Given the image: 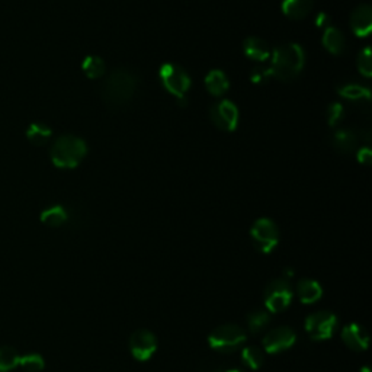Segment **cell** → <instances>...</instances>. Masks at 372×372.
<instances>
[{
  "label": "cell",
  "mask_w": 372,
  "mask_h": 372,
  "mask_svg": "<svg viewBox=\"0 0 372 372\" xmlns=\"http://www.w3.org/2000/svg\"><path fill=\"white\" fill-rule=\"evenodd\" d=\"M315 25L317 28H322V29H327L329 27H332V20L329 17L327 13L320 12L315 17Z\"/></svg>",
  "instance_id": "4dcf8cb0"
},
{
  "label": "cell",
  "mask_w": 372,
  "mask_h": 372,
  "mask_svg": "<svg viewBox=\"0 0 372 372\" xmlns=\"http://www.w3.org/2000/svg\"><path fill=\"white\" fill-rule=\"evenodd\" d=\"M20 365L27 372H41L45 366V362H44V358L38 355V353H31V355L21 357Z\"/></svg>",
  "instance_id": "4316f807"
},
{
  "label": "cell",
  "mask_w": 372,
  "mask_h": 372,
  "mask_svg": "<svg viewBox=\"0 0 372 372\" xmlns=\"http://www.w3.org/2000/svg\"><path fill=\"white\" fill-rule=\"evenodd\" d=\"M228 79L221 70H212L205 77V87L212 96H221L228 91Z\"/></svg>",
  "instance_id": "d6986e66"
},
{
  "label": "cell",
  "mask_w": 372,
  "mask_h": 372,
  "mask_svg": "<svg viewBox=\"0 0 372 372\" xmlns=\"http://www.w3.org/2000/svg\"><path fill=\"white\" fill-rule=\"evenodd\" d=\"M243 50H244V54L255 61H265L271 56V48L267 44V41H263L256 37L247 38L243 44Z\"/></svg>",
  "instance_id": "e0dca14e"
},
{
  "label": "cell",
  "mask_w": 372,
  "mask_h": 372,
  "mask_svg": "<svg viewBox=\"0 0 372 372\" xmlns=\"http://www.w3.org/2000/svg\"><path fill=\"white\" fill-rule=\"evenodd\" d=\"M87 154L84 140L76 135H61L51 147V162L60 169H75Z\"/></svg>",
  "instance_id": "3957f363"
},
{
  "label": "cell",
  "mask_w": 372,
  "mask_h": 372,
  "mask_svg": "<svg viewBox=\"0 0 372 372\" xmlns=\"http://www.w3.org/2000/svg\"><path fill=\"white\" fill-rule=\"evenodd\" d=\"M297 295L301 303L313 304L322 298L323 288L320 283L314 279H301L297 283Z\"/></svg>",
  "instance_id": "9a60e30c"
},
{
  "label": "cell",
  "mask_w": 372,
  "mask_h": 372,
  "mask_svg": "<svg viewBox=\"0 0 372 372\" xmlns=\"http://www.w3.org/2000/svg\"><path fill=\"white\" fill-rule=\"evenodd\" d=\"M21 355L13 348H0V372H9L20 365Z\"/></svg>",
  "instance_id": "484cf974"
},
{
  "label": "cell",
  "mask_w": 372,
  "mask_h": 372,
  "mask_svg": "<svg viewBox=\"0 0 372 372\" xmlns=\"http://www.w3.org/2000/svg\"><path fill=\"white\" fill-rule=\"evenodd\" d=\"M269 323H271V315L268 311L255 310L247 314V327H249V330L253 334L262 332Z\"/></svg>",
  "instance_id": "cb8c5ba5"
},
{
  "label": "cell",
  "mask_w": 372,
  "mask_h": 372,
  "mask_svg": "<svg viewBox=\"0 0 372 372\" xmlns=\"http://www.w3.org/2000/svg\"><path fill=\"white\" fill-rule=\"evenodd\" d=\"M304 50L295 43H287L276 47L272 54V66L269 67L272 77L281 82H292L298 77L304 67Z\"/></svg>",
  "instance_id": "7a4b0ae2"
},
{
  "label": "cell",
  "mask_w": 372,
  "mask_h": 372,
  "mask_svg": "<svg viewBox=\"0 0 372 372\" xmlns=\"http://www.w3.org/2000/svg\"><path fill=\"white\" fill-rule=\"evenodd\" d=\"M336 329H338V317L332 311H317L306 318V332L311 341H327L334 334Z\"/></svg>",
  "instance_id": "ba28073f"
},
{
  "label": "cell",
  "mask_w": 372,
  "mask_h": 372,
  "mask_svg": "<svg viewBox=\"0 0 372 372\" xmlns=\"http://www.w3.org/2000/svg\"><path fill=\"white\" fill-rule=\"evenodd\" d=\"M271 79H272L271 68L265 67V66H256L251 73V80L255 84H265V83H268Z\"/></svg>",
  "instance_id": "f546056e"
},
{
  "label": "cell",
  "mask_w": 372,
  "mask_h": 372,
  "mask_svg": "<svg viewBox=\"0 0 372 372\" xmlns=\"http://www.w3.org/2000/svg\"><path fill=\"white\" fill-rule=\"evenodd\" d=\"M241 359L247 368L256 371L263 365L265 355L258 346H247L241 350Z\"/></svg>",
  "instance_id": "d4e9b609"
},
{
  "label": "cell",
  "mask_w": 372,
  "mask_h": 372,
  "mask_svg": "<svg viewBox=\"0 0 372 372\" xmlns=\"http://www.w3.org/2000/svg\"><path fill=\"white\" fill-rule=\"evenodd\" d=\"M130 350L131 355L137 361L140 362L149 361L157 350L156 334L146 329L135 330L130 338Z\"/></svg>",
  "instance_id": "30bf717a"
},
{
  "label": "cell",
  "mask_w": 372,
  "mask_h": 372,
  "mask_svg": "<svg viewBox=\"0 0 372 372\" xmlns=\"http://www.w3.org/2000/svg\"><path fill=\"white\" fill-rule=\"evenodd\" d=\"M342 341L349 349L362 352L368 349L369 334L364 326L358 323H350L346 325L342 330Z\"/></svg>",
  "instance_id": "7c38bea8"
},
{
  "label": "cell",
  "mask_w": 372,
  "mask_h": 372,
  "mask_svg": "<svg viewBox=\"0 0 372 372\" xmlns=\"http://www.w3.org/2000/svg\"><path fill=\"white\" fill-rule=\"evenodd\" d=\"M359 372H371V371H369V368H368V366H364V368H361V369H359Z\"/></svg>",
  "instance_id": "e575fe53"
},
{
  "label": "cell",
  "mask_w": 372,
  "mask_h": 372,
  "mask_svg": "<svg viewBox=\"0 0 372 372\" xmlns=\"http://www.w3.org/2000/svg\"><path fill=\"white\" fill-rule=\"evenodd\" d=\"M51 135H52L51 128L41 122H32L27 130V138H28L29 143L34 146L47 144Z\"/></svg>",
  "instance_id": "ffe728a7"
},
{
  "label": "cell",
  "mask_w": 372,
  "mask_h": 372,
  "mask_svg": "<svg viewBox=\"0 0 372 372\" xmlns=\"http://www.w3.org/2000/svg\"><path fill=\"white\" fill-rule=\"evenodd\" d=\"M209 118L218 130L225 131V133H232L237 128L239 110L233 102L220 101L211 106Z\"/></svg>",
  "instance_id": "9c48e42d"
},
{
  "label": "cell",
  "mask_w": 372,
  "mask_h": 372,
  "mask_svg": "<svg viewBox=\"0 0 372 372\" xmlns=\"http://www.w3.org/2000/svg\"><path fill=\"white\" fill-rule=\"evenodd\" d=\"M283 275H285V278H283V279H291L292 276H294V271L291 269V268H285V271H283Z\"/></svg>",
  "instance_id": "d6a6232c"
},
{
  "label": "cell",
  "mask_w": 372,
  "mask_h": 372,
  "mask_svg": "<svg viewBox=\"0 0 372 372\" xmlns=\"http://www.w3.org/2000/svg\"><path fill=\"white\" fill-rule=\"evenodd\" d=\"M350 29L357 37H366L372 29V9L369 5H361L350 15Z\"/></svg>",
  "instance_id": "4fadbf2b"
},
{
  "label": "cell",
  "mask_w": 372,
  "mask_h": 372,
  "mask_svg": "<svg viewBox=\"0 0 372 372\" xmlns=\"http://www.w3.org/2000/svg\"><path fill=\"white\" fill-rule=\"evenodd\" d=\"M339 96L353 102H368L371 99L369 89L359 84H345L338 89Z\"/></svg>",
  "instance_id": "7402d4cb"
},
{
  "label": "cell",
  "mask_w": 372,
  "mask_h": 372,
  "mask_svg": "<svg viewBox=\"0 0 372 372\" xmlns=\"http://www.w3.org/2000/svg\"><path fill=\"white\" fill-rule=\"evenodd\" d=\"M358 70L359 73L365 77H371L372 76V60H371V48L366 47L364 48L359 56H358Z\"/></svg>",
  "instance_id": "83f0119b"
},
{
  "label": "cell",
  "mask_w": 372,
  "mask_h": 372,
  "mask_svg": "<svg viewBox=\"0 0 372 372\" xmlns=\"http://www.w3.org/2000/svg\"><path fill=\"white\" fill-rule=\"evenodd\" d=\"M345 111H343V106L338 102H333L327 106V111H326V117H327V122L330 127H336L338 124L343 119Z\"/></svg>",
  "instance_id": "f1b7e54d"
},
{
  "label": "cell",
  "mask_w": 372,
  "mask_h": 372,
  "mask_svg": "<svg viewBox=\"0 0 372 372\" xmlns=\"http://www.w3.org/2000/svg\"><path fill=\"white\" fill-rule=\"evenodd\" d=\"M358 162L365 166L372 163V151L368 147H364L358 151Z\"/></svg>",
  "instance_id": "1f68e13d"
},
{
  "label": "cell",
  "mask_w": 372,
  "mask_h": 372,
  "mask_svg": "<svg viewBox=\"0 0 372 372\" xmlns=\"http://www.w3.org/2000/svg\"><path fill=\"white\" fill-rule=\"evenodd\" d=\"M158 76H161L162 84L169 94L176 98H185V94L191 87V77L181 66L166 63L161 67Z\"/></svg>",
  "instance_id": "52a82bcc"
},
{
  "label": "cell",
  "mask_w": 372,
  "mask_h": 372,
  "mask_svg": "<svg viewBox=\"0 0 372 372\" xmlns=\"http://www.w3.org/2000/svg\"><path fill=\"white\" fill-rule=\"evenodd\" d=\"M246 332L237 325H223L208 336L209 346L221 353H233L246 343Z\"/></svg>",
  "instance_id": "277c9868"
},
{
  "label": "cell",
  "mask_w": 372,
  "mask_h": 372,
  "mask_svg": "<svg viewBox=\"0 0 372 372\" xmlns=\"http://www.w3.org/2000/svg\"><path fill=\"white\" fill-rule=\"evenodd\" d=\"M212 372H243L241 369H216V371H212Z\"/></svg>",
  "instance_id": "836d02e7"
},
{
  "label": "cell",
  "mask_w": 372,
  "mask_h": 372,
  "mask_svg": "<svg viewBox=\"0 0 372 372\" xmlns=\"http://www.w3.org/2000/svg\"><path fill=\"white\" fill-rule=\"evenodd\" d=\"M82 68L84 75L89 79H101L106 72L105 61L98 56H87L83 60Z\"/></svg>",
  "instance_id": "603a6c76"
},
{
  "label": "cell",
  "mask_w": 372,
  "mask_h": 372,
  "mask_svg": "<svg viewBox=\"0 0 372 372\" xmlns=\"http://www.w3.org/2000/svg\"><path fill=\"white\" fill-rule=\"evenodd\" d=\"M265 306L271 313H281L291 306L292 287L287 279H274L263 292Z\"/></svg>",
  "instance_id": "5b68a950"
},
{
  "label": "cell",
  "mask_w": 372,
  "mask_h": 372,
  "mask_svg": "<svg viewBox=\"0 0 372 372\" xmlns=\"http://www.w3.org/2000/svg\"><path fill=\"white\" fill-rule=\"evenodd\" d=\"M330 144L336 151L349 154L358 146V135L352 130H338L330 137Z\"/></svg>",
  "instance_id": "5bb4252c"
},
{
  "label": "cell",
  "mask_w": 372,
  "mask_h": 372,
  "mask_svg": "<svg viewBox=\"0 0 372 372\" xmlns=\"http://www.w3.org/2000/svg\"><path fill=\"white\" fill-rule=\"evenodd\" d=\"M295 341H297V334L294 329L287 326H279L265 334L262 343L263 349L274 355V353H279L292 348Z\"/></svg>",
  "instance_id": "8fae6325"
},
{
  "label": "cell",
  "mask_w": 372,
  "mask_h": 372,
  "mask_svg": "<svg viewBox=\"0 0 372 372\" xmlns=\"http://www.w3.org/2000/svg\"><path fill=\"white\" fill-rule=\"evenodd\" d=\"M140 79L130 68H117L105 79L101 87V98L111 110H121L128 106L137 91Z\"/></svg>",
  "instance_id": "6da1fadb"
},
{
  "label": "cell",
  "mask_w": 372,
  "mask_h": 372,
  "mask_svg": "<svg viewBox=\"0 0 372 372\" xmlns=\"http://www.w3.org/2000/svg\"><path fill=\"white\" fill-rule=\"evenodd\" d=\"M314 5V0H282V12L290 20H304L308 16Z\"/></svg>",
  "instance_id": "2e32d148"
},
{
  "label": "cell",
  "mask_w": 372,
  "mask_h": 372,
  "mask_svg": "<svg viewBox=\"0 0 372 372\" xmlns=\"http://www.w3.org/2000/svg\"><path fill=\"white\" fill-rule=\"evenodd\" d=\"M41 223L48 225V227H61L67 218H68V214L64 207L61 205H54V207H50L47 209H44L41 212Z\"/></svg>",
  "instance_id": "44dd1931"
},
{
  "label": "cell",
  "mask_w": 372,
  "mask_h": 372,
  "mask_svg": "<svg viewBox=\"0 0 372 372\" xmlns=\"http://www.w3.org/2000/svg\"><path fill=\"white\" fill-rule=\"evenodd\" d=\"M323 45L332 54L341 56L346 50V40L339 29L329 27L323 34Z\"/></svg>",
  "instance_id": "ac0fdd59"
},
{
  "label": "cell",
  "mask_w": 372,
  "mask_h": 372,
  "mask_svg": "<svg viewBox=\"0 0 372 372\" xmlns=\"http://www.w3.org/2000/svg\"><path fill=\"white\" fill-rule=\"evenodd\" d=\"M251 237L260 253H271L279 243L278 225L269 218H259L251 228Z\"/></svg>",
  "instance_id": "8992f818"
}]
</instances>
